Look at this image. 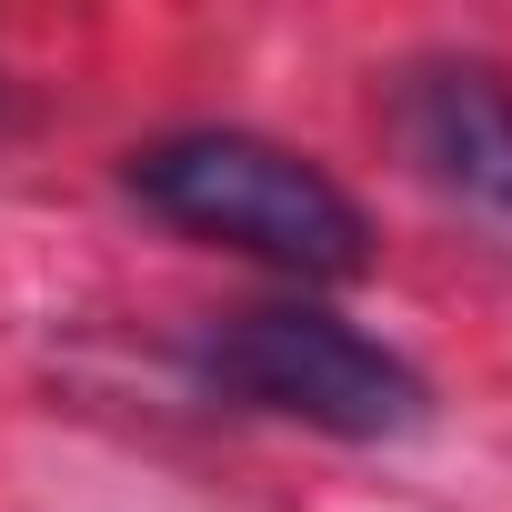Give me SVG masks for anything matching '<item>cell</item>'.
I'll return each mask as SVG.
<instances>
[{"mask_svg":"<svg viewBox=\"0 0 512 512\" xmlns=\"http://www.w3.org/2000/svg\"><path fill=\"white\" fill-rule=\"evenodd\" d=\"M121 191L151 221H171V231H191L211 251H241V262H272L292 282H362L372 272L362 201L322 161H302V151H282L262 131H211V121L161 131V141H141L121 161Z\"/></svg>","mask_w":512,"mask_h":512,"instance_id":"6da1fadb","label":"cell"},{"mask_svg":"<svg viewBox=\"0 0 512 512\" xmlns=\"http://www.w3.org/2000/svg\"><path fill=\"white\" fill-rule=\"evenodd\" d=\"M191 372H201V392H221L241 412H272V422H302L332 442H402L432 412V382L322 302H262V312L211 322L191 342Z\"/></svg>","mask_w":512,"mask_h":512,"instance_id":"7a4b0ae2","label":"cell"},{"mask_svg":"<svg viewBox=\"0 0 512 512\" xmlns=\"http://www.w3.org/2000/svg\"><path fill=\"white\" fill-rule=\"evenodd\" d=\"M392 141L482 241L512 251V71H492V61H412L392 81Z\"/></svg>","mask_w":512,"mask_h":512,"instance_id":"3957f363","label":"cell"}]
</instances>
